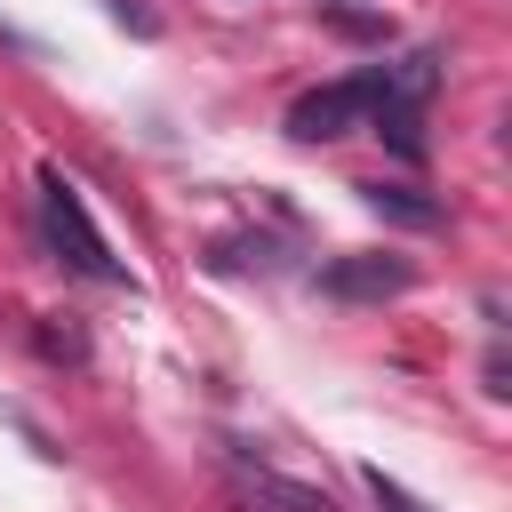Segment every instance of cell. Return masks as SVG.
<instances>
[{"mask_svg": "<svg viewBox=\"0 0 512 512\" xmlns=\"http://www.w3.org/2000/svg\"><path fill=\"white\" fill-rule=\"evenodd\" d=\"M40 224H48V248L80 272V280H128V264L112 256V240L96 232V216H88V200H80V184L64 176V168H40Z\"/></svg>", "mask_w": 512, "mask_h": 512, "instance_id": "obj_1", "label": "cell"}, {"mask_svg": "<svg viewBox=\"0 0 512 512\" xmlns=\"http://www.w3.org/2000/svg\"><path fill=\"white\" fill-rule=\"evenodd\" d=\"M368 112H376V80L352 72V80H328V88L296 96V104H288V136H296V144H336V136L368 128Z\"/></svg>", "mask_w": 512, "mask_h": 512, "instance_id": "obj_2", "label": "cell"}, {"mask_svg": "<svg viewBox=\"0 0 512 512\" xmlns=\"http://www.w3.org/2000/svg\"><path fill=\"white\" fill-rule=\"evenodd\" d=\"M320 288L336 304H384V296H408L416 288V264L392 256V248H352V256H328L320 264Z\"/></svg>", "mask_w": 512, "mask_h": 512, "instance_id": "obj_3", "label": "cell"}, {"mask_svg": "<svg viewBox=\"0 0 512 512\" xmlns=\"http://www.w3.org/2000/svg\"><path fill=\"white\" fill-rule=\"evenodd\" d=\"M232 512H336V504H328V488H312V480H288V472H240Z\"/></svg>", "mask_w": 512, "mask_h": 512, "instance_id": "obj_4", "label": "cell"}, {"mask_svg": "<svg viewBox=\"0 0 512 512\" xmlns=\"http://www.w3.org/2000/svg\"><path fill=\"white\" fill-rule=\"evenodd\" d=\"M368 208H376V216H392V224H416V232H432V224H440V208H432V200H416L408 184H368Z\"/></svg>", "mask_w": 512, "mask_h": 512, "instance_id": "obj_5", "label": "cell"}, {"mask_svg": "<svg viewBox=\"0 0 512 512\" xmlns=\"http://www.w3.org/2000/svg\"><path fill=\"white\" fill-rule=\"evenodd\" d=\"M368 496H376V512H424V504H416V496H408L384 464H368Z\"/></svg>", "mask_w": 512, "mask_h": 512, "instance_id": "obj_6", "label": "cell"}, {"mask_svg": "<svg viewBox=\"0 0 512 512\" xmlns=\"http://www.w3.org/2000/svg\"><path fill=\"white\" fill-rule=\"evenodd\" d=\"M328 24H336V32H352V40H384V32H392V24H384V16H368V8H328Z\"/></svg>", "mask_w": 512, "mask_h": 512, "instance_id": "obj_7", "label": "cell"}, {"mask_svg": "<svg viewBox=\"0 0 512 512\" xmlns=\"http://www.w3.org/2000/svg\"><path fill=\"white\" fill-rule=\"evenodd\" d=\"M104 8H112V24H128V32H144V40L160 32V16H152V8H136V0H104Z\"/></svg>", "mask_w": 512, "mask_h": 512, "instance_id": "obj_8", "label": "cell"}]
</instances>
